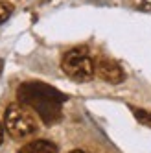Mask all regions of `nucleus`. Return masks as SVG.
<instances>
[{
    "label": "nucleus",
    "instance_id": "7ed1b4c3",
    "mask_svg": "<svg viewBox=\"0 0 151 153\" xmlns=\"http://www.w3.org/2000/svg\"><path fill=\"white\" fill-rule=\"evenodd\" d=\"M61 68L70 79L78 81V83H85L94 78L96 63L85 48H72L63 56Z\"/></svg>",
    "mask_w": 151,
    "mask_h": 153
},
{
    "label": "nucleus",
    "instance_id": "f257e3e1",
    "mask_svg": "<svg viewBox=\"0 0 151 153\" xmlns=\"http://www.w3.org/2000/svg\"><path fill=\"white\" fill-rule=\"evenodd\" d=\"M19 102L30 107L42 122L52 126L61 120L63 105L68 100L67 94L59 92L57 89L42 83V81H26L17 89Z\"/></svg>",
    "mask_w": 151,
    "mask_h": 153
},
{
    "label": "nucleus",
    "instance_id": "9d476101",
    "mask_svg": "<svg viewBox=\"0 0 151 153\" xmlns=\"http://www.w3.org/2000/svg\"><path fill=\"white\" fill-rule=\"evenodd\" d=\"M0 72H2V61H0Z\"/></svg>",
    "mask_w": 151,
    "mask_h": 153
},
{
    "label": "nucleus",
    "instance_id": "6e6552de",
    "mask_svg": "<svg viewBox=\"0 0 151 153\" xmlns=\"http://www.w3.org/2000/svg\"><path fill=\"white\" fill-rule=\"evenodd\" d=\"M2 138H4V129H2V124H0V144H2Z\"/></svg>",
    "mask_w": 151,
    "mask_h": 153
},
{
    "label": "nucleus",
    "instance_id": "39448f33",
    "mask_svg": "<svg viewBox=\"0 0 151 153\" xmlns=\"http://www.w3.org/2000/svg\"><path fill=\"white\" fill-rule=\"evenodd\" d=\"M17 153H57V146L50 140H33L20 148Z\"/></svg>",
    "mask_w": 151,
    "mask_h": 153
},
{
    "label": "nucleus",
    "instance_id": "f03ea898",
    "mask_svg": "<svg viewBox=\"0 0 151 153\" xmlns=\"http://www.w3.org/2000/svg\"><path fill=\"white\" fill-rule=\"evenodd\" d=\"M4 127L9 133V137L15 140H22L30 135H33L39 129L37 114L30 107L22 103H11L4 113Z\"/></svg>",
    "mask_w": 151,
    "mask_h": 153
},
{
    "label": "nucleus",
    "instance_id": "1a4fd4ad",
    "mask_svg": "<svg viewBox=\"0 0 151 153\" xmlns=\"http://www.w3.org/2000/svg\"><path fill=\"white\" fill-rule=\"evenodd\" d=\"M70 153H87V151H83V149H74V151H70Z\"/></svg>",
    "mask_w": 151,
    "mask_h": 153
},
{
    "label": "nucleus",
    "instance_id": "0eeeda50",
    "mask_svg": "<svg viewBox=\"0 0 151 153\" xmlns=\"http://www.w3.org/2000/svg\"><path fill=\"white\" fill-rule=\"evenodd\" d=\"M131 111L135 113V116H136L138 122H142V124H149V126H151V113L142 111V109H136V107H131Z\"/></svg>",
    "mask_w": 151,
    "mask_h": 153
},
{
    "label": "nucleus",
    "instance_id": "20e7f679",
    "mask_svg": "<svg viewBox=\"0 0 151 153\" xmlns=\"http://www.w3.org/2000/svg\"><path fill=\"white\" fill-rule=\"evenodd\" d=\"M96 74H98L103 81L113 83V85H118L125 79L124 68L116 61H113L109 57H101V59L96 61Z\"/></svg>",
    "mask_w": 151,
    "mask_h": 153
},
{
    "label": "nucleus",
    "instance_id": "423d86ee",
    "mask_svg": "<svg viewBox=\"0 0 151 153\" xmlns=\"http://www.w3.org/2000/svg\"><path fill=\"white\" fill-rule=\"evenodd\" d=\"M13 13V6L7 4V2H0V24H4L6 20L11 17Z\"/></svg>",
    "mask_w": 151,
    "mask_h": 153
}]
</instances>
